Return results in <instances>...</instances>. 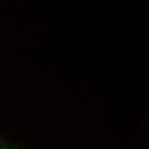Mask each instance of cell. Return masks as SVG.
Returning <instances> with one entry per match:
<instances>
[{
	"mask_svg": "<svg viewBox=\"0 0 149 149\" xmlns=\"http://www.w3.org/2000/svg\"><path fill=\"white\" fill-rule=\"evenodd\" d=\"M0 149H15V147L10 140L0 134Z\"/></svg>",
	"mask_w": 149,
	"mask_h": 149,
	"instance_id": "cell-1",
	"label": "cell"
}]
</instances>
